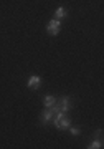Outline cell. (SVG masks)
Returning a JSON list of instances; mask_svg holds the SVG:
<instances>
[{"label": "cell", "instance_id": "obj_6", "mask_svg": "<svg viewBox=\"0 0 104 149\" xmlns=\"http://www.w3.org/2000/svg\"><path fill=\"white\" fill-rule=\"evenodd\" d=\"M64 17H68V10L64 7H58L56 10H55V18H56V20H61Z\"/></svg>", "mask_w": 104, "mask_h": 149}, {"label": "cell", "instance_id": "obj_2", "mask_svg": "<svg viewBox=\"0 0 104 149\" xmlns=\"http://www.w3.org/2000/svg\"><path fill=\"white\" fill-rule=\"evenodd\" d=\"M71 100L68 96H61V98H56V104L53 106L55 113H68L71 109Z\"/></svg>", "mask_w": 104, "mask_h": 149}, {"label": "cell", "instance_id": "obj_5", "mask_svg": "<svg viewBox=\"0 0 104 149\" xmlns=\"http://www.w3.org/2000/svg\"><path fill=\"white\" fill-rule=\"evenodd\" d=\"M42 83H43L42 76H38V74H31V76H28L26 86H28L30 90H38V88L42 86Z\"/></svg>", "mask_w": 104, "mask_h": 149}, {"label": "cell", "instance_id": "obj_4", "mask_svg": "<svg viewBox=\"0 0 104 149\" xmlns=\"http://www.w3.org/2000/svg\"><path fill=\"white\" fill-rule=\"evenodd\" d=\"M55 109L53 108H45V111L40 114V121L43 123V124H50V123H53V119H55Z\"/></svg>", "mask_w": 104, "mask_h": 149}, {"label": "cell", "instance_id": "obj_9", "mask_svg": "<svg viewBox=\"0 0 104 149\" xmlns=\"http://www.w3.org/2000/svg\"><path fill=\"white\" fill-rule=\"evenodd\" d=\"M69 133H71V136H78L79 133H81V131H79V128H71V126H69Z\"/></svg>", "mask_w": 104, "mask_h": 149}, {"label": "cell", "instance_id": "obj_3", "mask_svg": "<svg viewBox=\"0 0 104 149\" xmlns=\"http://www.w3.org/2000/svg\"><path fill=\"white\" fill-rule=\"evenodd\" d=\"M61 32V20H56V18H51L46 25V33L50 37H56L58 33Z\"/></svg>", "mask_w": 104, "mask_h": 149}, {"label": "cell", "instance_id": "obj_7", "mask_svg": "<svg viewBox=\"0 0 104 149\" xmlns=\"http://www.w3.org/2000/svg\"><path fill=\"white\" fill-rule=\"evenodd\" d=\"M43 104H45V108H53L56 104V98H55V96H45Z\"/></svg>", "mask_w": 104, "mask_h": 149}, {"label": "cell", "instance_id": "obj_1", "mask_svg": "<svg viewBox=\"0 0 104 149\" xmlns=\"http://www.w3.org/2000/svg\"><path fill=\"white\" fill-rule=\"evenodd\" d=\"M53 124H55V128L63 131V129H68L71 126V118L68 113H56L55 114V119H53Z\"/></svg>", "mask_w": 104, "mask_h": 149}, {"label": "cell", "instance_id": "obj_8", "mask_svg": "<svg viewBox=\"0 0 104 149\" xmlns=\"http://www.w3.org/2000/svg\"><path fill=\"white\" fill-rule=\"evenodd\" d=\"M88 148L89 149H101L103 148V139H94V141H91Z\"/></svg>", "mask_w": 104, "mask_h": 149}]
</instances>
